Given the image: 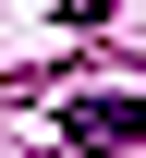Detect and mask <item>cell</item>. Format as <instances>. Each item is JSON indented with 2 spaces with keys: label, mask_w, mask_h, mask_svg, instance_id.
I'll return each instance as SVG.
<instances>
[{
  "label": "cell",
  "mask_w": 146,
  "mask_h": 158,
  "mask_svg": "<svg viewBox=\"0 0 146 158\" xmlns=\"http://www.w3.org/2000/svg\"><path fill=\"white\" fill-rule=\"evenodd\" d=\"M61 134H73V146H134V134H146V110H134V98H73V110H61Z\"/></svg>",
  "instance_id": "6da1fadb"
}]
</instances>
